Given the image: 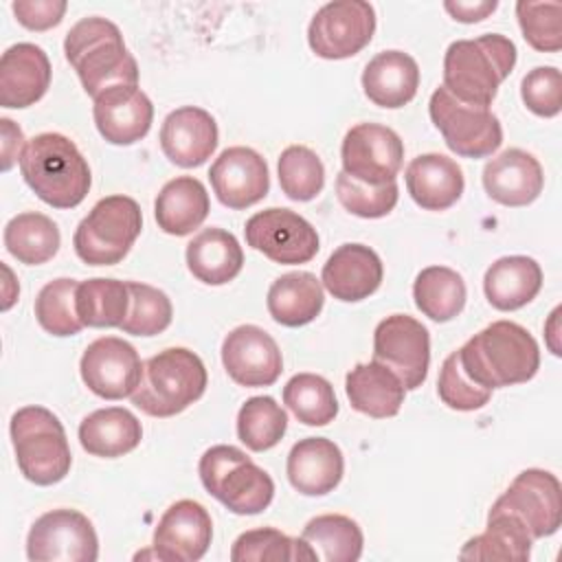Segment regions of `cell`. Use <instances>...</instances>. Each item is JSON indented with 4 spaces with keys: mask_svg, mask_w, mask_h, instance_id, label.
I'll list each match as a JSON object with an SVG mask.
<instances>
[{
    "mask_svg": "<svg viewBox=\"0 0 562 562\" xmlns=\"http://www.w3.org/2000/svg\"><path fill=\"white\" fill-rule=\"evenodd\" d=\"M457 353L463 371L487 391L529 382L540 367L536 338L514 321H494Z\"/></svg>",
    "mask_w": 562,
    "mask_h": 562,
    "instance_id": "1",
    "label": "cell"
},
{
    "mask_svg": "<svg viewBox=\"0 0 562 562\" xmlns=\"http://www.w3.org/2000/svg\"><path fill=\"white\" fill-rule=\"evenodd\" d=\"M64 53L92 99L112 86H138V64L121 29L105 18L92 15L70 26Z\"/></svg>",
    "mask_w": 562,
    "mask_h": 562,
    "instance_id": "2",
    "label": "cell"
},
{
    "mask_svg": "<svg viewBox=\"0 0 562 562\" xmlns=\"http://www.w3.org/2000/svg\"><path fill=\"white\" fill-rule=\"evenodd\" d=\"M20 171L33 193L53 209H75L90 191L92 176L79 147L64 134L33 136L22 156Z\"/></svg>",
    "mask_w": 562,
    "mask_h": 562,
    "instance_id": "3",
    "label": "cell"
},
{
    "mask_svg": "<svg viewBox=\"0 0 562 562\" xmlns=\"http://www.w3.org/2000/svg\"><path fill=\"white\" fill-rule=\"evenodd\" d=\"M516 66V44L501 33L457 40L443 57V88L463 103L490 108Z\"/></svg>",
    "mask_w": 562,
    "mask_h": 562,
    "instance_id": "4",
    "label": "cell"
},
{
    "mask_svg": "<svg viewBox=\"0 0 562 562\" xmlns=\"http://www.w3.org/2000/svg\"><path fill=\"white\" fill-rule=\"evenodd\" d=\"M206 367L198 353L169 347L143 362L132 404L149 417H173L198 402L206 391Z\"/></svg>",
    "mask_w": 562,
    "mask_h": 562,
    "instance_id": "5",
    "label": "cell"
},
{
    "mask_svg": "<svg viewBox=\"0 0 562 562\" xmlns=\"http://www.w3.org/2000/svg\"><path fill=\"white\" fill-rule=\"evenodd\" d=\"M198 472L204 490L237 516L261 514L272 503V476L235 446L209 448L200 457Z\"/></svg>",
    "mask_w": 562,
    "mask_h": 562,
    "instance_id": "6",
    "label": "cell"
},
{
    "mask_svg": "<svg viewBox=\"0 0 562 562\" xmlns=\"http://www.w3.org/2000/svg\"><path fill=\"white\" fill-rule=\"evenodd\" d=\"M9 432L24 479L35 485H55L66 479L72 454L57 415L44 406H24L13 413Z\"/></svg>",
    "mask_w": 562,
    "mask_h": 562,
    "instance_id": "7",
    "label": "cell"
},
{
    "mask_svg": "<svg viewBox=\"0 0 562 562\" xmlns=\"http://www.w3.org/2000/svg\"><path fill=\"white\" fill-rule=\"evenodd\" d=\"M143 228V213L130 195L101 198L79 222L72 246L88 266H114L123 261Z\"/></svg>",
    "mask_w": 562,
    "mask_h": 562,
    "instance_id": "8",
    "label": "cell"
},
{
    "mask_svg": "<svg viewBox=\"0 0 562 562\" xmlns=\"http://www.w3.org/2000/svg\"><path fill=\"white\" fill-rule=\"evenodd\" d=\"M428 112L448 149L457 156L487 158L503 143L501 121L490 108L463 103L443 86L430 94Z\"/></svg>",
    "mask_w": 562,
    "mask_h": 562,
    "instance_id": "9",
    "label": "cell"
},
{
    "mask_svg": "<svg viewBox=\"0 0 562 562\" xmlns=\"http://www.w3.org/2000/svg\"><path fill=\"white\" fill-rule=\"evenodd\" d=\"M375 33V9L364 0L323 4L310 20L307 44L323 59L358 55Z\"/></svg>",
    "mask_w": 562,
    "mask_h": 562,
    "instance_id": "10",
    "label": "cell"
},
{
    "mask_svg": "<svg viewBox=\"0 0 562 562\" xmlns=\"http://www.w3.org/2000/svg\"><path fill=\"white\" fill-rule=\"evenodd\" d=\"M490 512H507L518 518L533 540L553 536L562 525V487L555 474L527 468L494 501Z\"/></svg>",
    "mask_w": 562,
    "mask_h": 562,
    "instance_id": "11",
    "label": "cell"
},
{
    "mask_svg": "<svg viewBox=\"0 0 562 562\" xmlns=\"http://www.w3.org/2000/svg\"><path fill=\"white\" fill-rule=\"evenodd\" d=\"M26 555L33 562H94L99 538L81 512L50 509L33 522L26 536Z\"/></svg>",
    "mask_w": 562,
    "mask_h": 562,
    "instance_id": "12",
    "label": "cell"
},
{
    "mask_svg": "<svg viewBox=\"0 0 562 562\" xmlns=\"http://www.w3.org/2000/svg\"><path fill=\"white\" fill-rule=\"evenodd\" d=\"M246 244L274 263H307L318 252L316 228L290 209H266L246 222Z\"/></svg>",
    "mask_w": 562,
    "mask_h": 562,
    "instance_id": "13",
    "label": "cell"
},
{
    "mask_svg": "<svg viewBox=\"0 0 562 562\" xmlns=\"http://www.w3.org/2000/svg\"><path fill=\"white\" fill-rule=\"evenodd\" d=\"M373 360L386 364L406 391L419 389L430 367L428 329L408 314L386 316L373 331Z\"/></svg>",
    "mask_w": 562,
    "mask_h": 562,
    "instance_id": "14",
    "label": "cell"
},
{
    "mask_svg": "<svg viewBox=\"0 0 562 562\" xmlns=\"http://www.w3.org/2000/svg\"><path fill=\"white\" fill-rule=\"evenodd\" d=\"M340 158L347 176L378 187L397 178L404 160V143L386 125L358 123L342 138Z\"/></svg>",
    "mask_w": 562,
    "mask_h": 562,
    "instance_id": "15",
    "label": "cell"
},
{
    "mask_svg": "<svg viewBox=\"0 0 562 562\" xmlns=\"http://www.w3.org/2000/svg\"><path fill=\"white\" fill-rule=\"evenodd\" d=\"M79 371L83 384L94 395L103 400H123L138 386L143 362L127 340L103 336L86 347Z\"/></svg>",
    "mask_w": 562,
    "mask_h": 562,
    "instance_id": "16",
    "label": "cell"
},
{
    "mask_svg": "<svg viewBox=\"0 0 562 562\" xmlns=\"http://www.w3.org/2000/svg\"><path fill=\"white\" fill-rule=\"evenodd\" d=\"M222 364L239 386H270L283 371L277 340L257 325L231 329L222 342Z\"/></svg>",
    "mask_w": 562,
    "mask_h": 562,
    "instance_id": "17",
    "label": "cell"
},
{
    "mask_svg": "<svg viewBox=\"0 0 562 562\" xmlns=\"http://www.w3.org/2000/svg\"><path fill=\"white\" fill-rule=\"evenodd\" d=\"M213 540V520L204 505L191 498L176 501L165 509L156 529L151 549L165 562H198Z\"/></svg>",
    "mask_w": 562,
    "mask_h": 562,
    "instance_id": "18",
    "label": "cell"
},
{
    "mask_svg": "<svg viewBox=\"0 0 562 562\" xmlns=\"http://www.w3.org/2000/svg\"><path fill=\"white\" fill-rule=\"evenodd\" d=\"M209 180L217 200L235 211L261 202L270 191V173L263 156L241 145L228 147L215 158Z\"/></svg>",
    "mask_w": 562,
    "mask_h": 562,
    "instance_id": "19",
    "label": "cell"
},
{
    "mask_svg": "<svg viewBox=\"0 0 562 562\" xmlns=\"http://www.w3.org/2000/svg\"><path fill=\"white\" fill-rule=\"evenodd\" d=\"M99 134L112 145H134L147 136L154 105L138 86H112L92 105Z\"/></svg>",
    "mask_w": 562,
    "mask_h": 562,
    "instance_id": "20",
    "label": "cell"
},
{
    "mask_svg": "<svg viewBox=\"0 0 562 562\" xmlns=\"http://www.w3.org/2000/svg\"><path fill=\"white\" fill-rule=\"evenodd\" d=\"M217 140L215 119L198 105H182L169 112L160 125L162 154L182 169L204 165L213 156Z\"/></svg>",
    "mask_w": 562,
    "mask_h": 562,
    "instance_id": "21",
    "label": "cell"
},
{
    "mask_svg": "<svg viewBox=\"0 0 562 562\" xmlns=\"http://www.w3.org/2000/svg\"><path fill=\"white\" fill-rule=\"evenodd\" d=\"M384 268L378 252L364 244L338 246L323 266L321 283L338 301L369 299L382 283Z\"/></svg>",
    "mask_w": 562,
    "mask_h": 562,
    "instance_id": "22",
    "label": "cell"
},
{
    "mask_svg": "<svg viewBox=\"0 0 562 562\" xmlns=\"http://www.w3.org/2000/svg\"><path fill=\"white\" fill-rule=\"evenodd\" d=\"M50 61L46 53L20 42L9 46L0 59V105L20 110L37 103L50 86Z\"/></svg>",
    "mask_w": 562,
    "mask_h": 562,
    "instance_id": "23",
    "label": "cell"
},
{
    "mask_svg": "<svg viewBox=\"0 0 562 562\" xmlns=\"http://www.w3.org/2000/svg\"><path fill=\"white\" fill-rule=\"evenodd\" d=\"M542 167L525 149H505L483 167V189L503 206H527L542 193Z\"/></svg>",
    "mask_w": 562,
    "mask_h": 562,
    "instance_id": "24",
    "label": "cell"
},
{
    "mask_svg": "<svg viewBox=\"0 0 562 562\" xmlns=\"http://www.w3.org/2000/svg\"><path fill=\"white\" fill-rule=\"evenodd\" d=\"M285 472L299 494L325 496L338 487L345 472V459L331 439L307 437L292 446Z\"/></svg>",
    "mask_w": 562,
    "mask_h": 562,
    "instance_id": "25",
    "label": "cell"
},
{
    "mask_svg": "<svg viewBox=\"0 0 562 562\" xmlns=\"http://www.w3.org/2000/svg\"><path fill=\"white\" fill-rule=\"evenodd\" d=\"M419 88V66L404 50L378 53L362 72V90L367 99L380 108H404Z\"/></svg>",
    "mask_w": 562,
    "mask_h": 562,
    "instance_id": "26",
    "label": "cell"
},
{
    "mask_svg": "<svg viewBox=\"0 0 562 562\" xmlns=\"http://www.w3.org/2000/svg\"><path fill=\"white\" fill-rule=\"evenodd\" d=\"M465 180L457 160L443 154H422L406 167V189L426 211H446L463 193Z\"/></svg>",
    "mask_w": 562,
    "mask_h": 562,
    "instance_id": "27",
    "label": "cell"
},
{
    "mask_svg": "<svg viewBox=\"0 0 562 562\" xmlns=\"http://www.w3.org/2000/svg\"><path fill=\"white\" fill-rule=\"evenodd\" d=\"M345 391L353 411L373 419L400 413L406 389L402 380L382 362H360L345 378Z\"/></svg>",
    "mask_w": 562,
    "mask_h": 562,
    "instance_id": "28",
    "label": "cell"
},
{
    "mask_svg": "<svg viewBox=\"0 0 562 562\" xmlns=\"http://www.w3.org/2000/svg\"><path fill=\"white\" fill-rule=\"evenodd\" d=\"M542 288V268L525 255L496 259L483 277V292L492 307L514 312L531 303Z\"/></svg>",
    "mask_w": 562,
    "mask_h": 562,
    "instance_id": "29",
    "label": "cell"
},
{
    "mask_svg": "<svg viewBox=\"0 0 562 562\" xmlns=\"http://www.w3.org/2000/svg\"><path fill=\"white\" fill-rule=\"evenodd\" d=\"M184 257L189 272L206 285H224L244 268V250L237 237L217 226L200 231L187 244Z\"/></svg>",
    "mask_w": 562,
    "mask_h": 562,
    "instance_id": "30",
    "label": "cell"
},
{
    "mask_svg": "<svg viewBox=\"0 0 562 562\" xmlns=\"http://www.w3.org/2000/svg\"><path fill=\"white\" fill-rule=\"evenodd\" d=\"M140 439L143 426L138 417L123 406L99 408L79 424V443L92 457H123L132 452Z\"/></svg>",
    "mask_w": 562,
    "mask_h": 562,
    "instance_id": "31",
    "label": "cell"
},
{
    "mask_svg": "<svg viewBox=\"0 0 562 562\" xmlns=\"http://www.w3.org/2000/svg\"><path fill=\"white\" fill-rule=\"evenodd\" d=\"M209 211V193L204 184L193 176H178L169 180L154 202V217L158 228L176 237H184L200 228Z\"/></svg>",
    "mask_w": 562,
    "mask_h": 562,
    "instance_id": "32",
    "label": "cell"
},
{
    "mask_svg": "<svg viewBox=\"0 0 562 562\" xmlns=\"http://www.w3.org/2000/svg\"><path fill=\"white\" fill-rule=\"evenodd\" d=\"M325 303L321 279L312 272L294 270L272 281L266 305L270 316L283 327H301L312 323Z\"/></svg>",
    "mask_w": 562,
    "mask_h": 562,
    "instance_id": "33",
    "label": "cell"
},
{
    "mask_svg": "<svg viewBox=\"0 0 562 562\" xmlns=\"http://www.w3.org/2000/svg\"><path fill=\"white\" fill-rule=\"evenodd\" d=\"M533 538L525 525L507 512H487L485 531L470 538L459 551L461 560H516L531 558Z\"/></svg>",
    "mask_w": 562,
    "mask_h": 562,
    "instance_id": "34",
    "label": "cell"
},
{
    "mask_svg": "<svg viewBox=\"0 0 562 562\" xmlns=\"http://www.w3.org/2000/svg\"><path fill=\"white\" fill-rule=\"evenodd\" d=\"M301 540L310 547L314 560L323 562H356L362 555L364 536L360 525L342 514H323L312 518Z\"/></svg>",
    "mask_w": 562,
    "mask_h": 562,
    "instance_id": "35",
    "label": "cell"
},
{
    "mask_svg": "<svg viewBox=\"0 0 562 562\" xmlns=\"http://www.w3.org/2000/svg\"><path fill=\"white\" fill-rule=\"evenodd\" d=\"M417 310L435 323H448L461 314L468 290L463 277L448 266L424 268L413 283Z\"/></svg>",
    "mask_w": 562,
    "mask_h": 562,
    "instance_id": "36",
    "label": "cell"
},
{
    "mask_svg": "<svg viewBox=\"0 0 562 562\" xmlns=\"http://www.w3.org/2000/svg\"><path fill=\"white\" fill-rule=\"evenodd\" d=\"M61 235L57 224L35 211L18 213L4 226V246L7 250L26 266H40L53 259L59 250Z\"/></svg>",
    "mask_w": 562,
    "mask_h": 562,
    "instance_id": "37",
    "label": "cell"
},
{
    "mask_svg": "<svg viewBox=\"0 0 562 562\" xmlns=\"http://www.w3.org/2000/svg\"><path fill=\"white\" fill-rule=\"evenodd\" d=\"M130 307L127 283L119 279H86L77 288V314L83 327H121Z\"/></svg>",
    "mask_w": 562,
    "mask_h": 562,
    "instance_id": "38",
    "label": "cell"
},
{
    "mask_svg": "<svg viewBox=\"0 0 562 562\" xmlns=\"http://www.w3.org/2000/svg\"><path fill=\"white\" fill-rule=\"evenodd\" d=\"M283 404L305 426H327L338 415L334 386L316 373L292 375L283 386Z\"/></svg>",
    "mask_w": 562,
    "mask_h": 562,
    "instance_id": "39",
    "label": "cell"
},
{
    "mask_svg": "<svg viewBox=\"0 0 562 562\" xmlns=\"http://www.w3.org/2000/svg\"><path fill=\"white\" fill-rule=\"evenodd\" d=\"M288 430V415L270 395H255L246 400L237 413V437L252 450L263 452L274 448Z\"/></svg>",
    "mask_w": 562,
    "mask_h": 562,
    "instance_id": "40",
    "label": "cell"
},
{
    "mask_svg": "<svg viewBox=\"0 0 562 562\" xmlns=\"http://www.w3.org/2000/svg\"><path fill=\"white\" fill-rule=\"evenodd\" d=\"M79 281L61 277L48 281L35 296V318L40 327L53 336H75L83 329L77 314Z\"/></svg>",
    "mask_w": 562,
    "mask_h": 562,
    "instance_id": "41",
    "label": "cell"
},
{
    "mask_svg": "<svg viewBox=\"0 0 562 562\" xmlns=\"http://www.w3.org/2000/svg\"><path fill=\"white\" fill-rule=\"evenodd\" d=\"M233 562H281L314 560L310 547L301 538H290L274 527L244 531L231 547Z\"/></svg>",
    "mask_w": 562,
    "mask_h": 562,
    "instance_id": "42",
    "label": "cell"
},
{
    "mask_svg": "<svg viewBox=\"0 0 562 562\" xmlns=\"http://www.w3.org/2000/svg\"><path fill=\"white\" fill-rule=\"evenodd\" d=\"M281 191L294 202L314 200L325 184V167L316 151L305 145H290L281 151L279 162Z\"/></svg>",
    "mask_w": 562,
    "mask_h": 562,
    "instance_id": "43",
    "label": "cell"
},
{
    "mask_svg": "<svg viewBox=\"0 0 562 562\" xmlns=\"http://www.w3.org/2000/svg\"><path fill=\"white\" fill-rule=\"evenodd\" d=\"M127 290H130V307L119 329L132 336L162 334L173 318V307L169 296L162 290L147 283H138V281H127Z\"/></svg>",
    "mask_w": 562,
    "mask_h": 562,
    "instance_id": "44",
    "label": "cell"
},
{
    "mask_svg": "<svg viewBox=\"0 0 562 562\" xmlns=\"http://www.w3.org/2000/svg\"><path fill=\"white\" fill-rule=\"evenodd\" d=\"M336 195H338V202L351 215H358L364 220H378L389 215L395 209L400 189L395 180L373 187V184L358 182L345 171H340L336 178Z\"/></svg>",
    "mask_w": 562,
    "mask_h": 562,
    "instance_id": "45",
    "label": "cell"
},
{
    "mask_svg": "<svg viewBox=\"0 0 562 562\" xmlns=\"http://www.w3.org/2000/svg\"><path fill=\"white\" fill-rule=\"evenodd\" d=\"M516 15L527 44L540 53L562 48V4L560 2H516Z\"/></svg>",
    "mask_w": 562,
    "mask_h": 562,
    "instance_id": "46",
    "label": "cell"
},
{
    "mask_svg": "<svg viewBox=\"0 0 562 562\" xmlns=\"http://www.w3.org/2000/svg\"><path fill=\"white\" fill-rule=\"evenodd\" d=\"M437 393H439V400L452 411H476V408H483L492 397V391L479 386L463 371L457 351H452L439 369Z\"/></svg>",
    "mask_w": 562,
    "mask_h": 562,
    "instance_id": "47",
    "label": "cell"
},
{
    "mask_svg": "<svg viewBox=\"0 0 562 562\" xmlns=\"http://www.w3.org/2000/svg\"><path fill=\"white\" fill-rule=\"evenodd\" d=\"M520 97L527 110L551 119L562 110V75L555 66H538L522 77Z\"/></svg>",
    "mask_w": 562,
    "mask_h": 562,
    "instance_id": "48",
    "label": "cell"
},
{
    "mask_svg": "<svg viewBox=\"0 0 562 562\" xmlns=\"http://www.w3.org/2000/svg\"><path fill=\"white\" fill-rule=\"evenodd\" d=\"M11 9L24 29L46 31L61 22L68 4L64 0H15Z\"/></svg>",
    "mask_w": 562,
    "mask_h": 562,
    "instance_id": "49",
    "label": "cell"
},
{
    "mask_svg": "<svg viewBox=\"0 0 562 562\" xmlns=\"http://www.w3.org/2000/svg\"><path fill=\"white\" fill-rule=\"evenodd\" d=\"M498 7L496 0H476V2H443V9L457 20V22H463V24H474V22H481L485 20L490 13H494Z\"/></svg>",
    "mask_w": 562,
    "mask_h": 562,
    "instance_id": "50",
    "label": "cell"
},
{
    "mask_svg": "<svg viewBox=\"0 0 562 562\" xmlns=\"http://www.w3.org/2000/svg\"><path fill=\"white\" fill-rule=\"evenodd\" d=\"M2 123V171H9L15 160H20L26 143L22 130L11 119H0Z\"/></svg>",
    "mask_w": 562,
    "mask_h": 562,
    "instance_id": "51",
    "label": "cell"
}]
</instances>
